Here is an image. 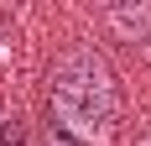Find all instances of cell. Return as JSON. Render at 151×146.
Returning <instances> with one entry per match:
<instances>
[{
    "label": "cell",
    "mask_w": 151,
    "mask_h": 146,
    "mask_svg": "<svg viewBox=\"0 0 151 146\" xmlns=\"http://www.w3.org/2000/svg\"><path fill=\"white\" fill-rule=\"evenodd\" d=\"M141 146H151V136H146V141H141Z\"/></svg>",
    "instance_id": "5"
},
{
    "label": "cell",
    "mask_w": 151,
    "mask_h": 146,
    "mask_svg": "<svg viewBox=\"0 0 151 146\" xmlns=\"http://www.w3.org/2000/svg\"><path fill=\"white\" fill-rule=\"evenodd\" d=\"M47 146H94L89 136H78L73 125H63L58 115H47Z\"/></svg>",
    "instance_id": "3"
},
{
    "label": "cell",
    "mask_w": 151,
    "mask_h": 146,
    "mask_svg": "<svg viewBox=\"0 0 151 146\" xmlns=\"http://www.w3.org/2000/svg\"><path fill=\"white\" fill-rule=\"evenodd\" d=\"M99 26L115 31L120 42H151V5H104Z\"/></svg>",
    "instance_id": "2"
},
{
    "label": "cell",
    "mask_w": 151,
    "mask_h": 146,
    "mask_svg": "<svg viewBox=\"0 0 151 146\" xmlns=\"http://www.w3.org/2000/svg\"><path fill=\"white\" fill-rule=\"evenodd\" d=\"M47 115H58L63 125H73L78 136H99L120 115V78L104 63V52L89 42H73L52 58L47 73Z\"/></svg>",
    "instance_id": "1"
},
{
    "label": "cell",
    "mask_w": 151,
    "mask_h": 146,
    "mask_svg": "<svg viewBox=\"0 0 151 146\" xmlns=\"http://www.w3.org/2000/svg\"><path fill=\"white\" fill-rule=\"evenodd\" d=\"M0 146H26V120H21V115L0 120Z\"/></svg>",
    "instance_id": "4"
}]
</instances>
